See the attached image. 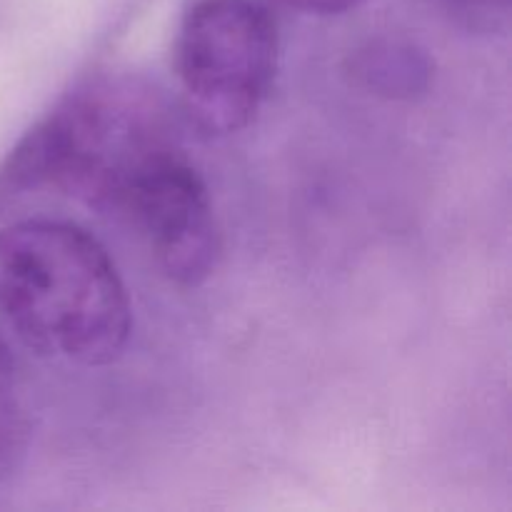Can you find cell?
Segmentation results:
<instances>
[{
  "label": "cell",
  "mask_w": 512,
  "mask_h": 512,
  "mask_svg": "<svg viewBox=\"0 0 512 512\" xmlns=\"http://www.w3.org/2000/svg\"><path fill=\"white\" fill-rule=\"evenodd\" d=\"M278 68V30L253 0H200L183 20L178 73L185 105L218 135L248 128Z\"/></svg>",
  "instance_id": "3957f363"
},
{
  "label": "cell",
  "mask_w": 512,
  "mask_h": 512,
  "mask_svg": "<svg viewBox=\"0 0 512 512\" xmlns=\"http://www.w3.org/2000/svg\"><path fill=\"white\" fill-rule=\"evenodd\" d=\"M278 3L310 15H340L358 8V5H363L365 0H278Z\"/></svg>",
  "instance_id": "ba28073f"
},
{
  "label": "cell",
  "mask_w": 512,
  "mask_h": 512,
  "mask_svg": "<svg viewBox=\"0 0 512 512\" xmlns=\"http://www.w3.org/2000/svg\"><path fill=\"white\" fill-rule=\"evenodd\" d=\"M0 313L28 348L85 368L113 363L133 325L108 250L63 220L0 230Z\"/></svg>",
  "instance_id": "7a4b0ae2"
},
{
  "label": "cell",
  "mask_w": 512,
  "mask_h": 512,
  "mask_svg": "<svg viewBox=\"0 0 512 512\" xmlns=\"http://www.w3.org/2000/svg\"><path fill=\"white\" fill-rule=\"evenodd\" d=\"M185 158L160 90L133 75H100L70 93L0 163V218L43 188L103 213H128L135 195Z\"/></svg>",
  "instance_id": "6da1fadb"
},
{
  "label": "cell",
  "mask_w": 512,
  "mask_h": 512,
  "mask_svg": "<svg viewBox=\"0 0 512 512\" xmlns=\"http://www.w3.org/2000/svg\"><path fill=\"white\" fill-rule=\"evenodd\" d=\"M25 445V415L20 405L15 368L0 340V475L10 473Z\"/></svg>",
  "instance_id": "8992f818"
},
{
  "label": "cell",
  "mask_w": 512,
  "mask_h": 512,
  "mask_svg": "<svg viewBox=\"0 0 512 512\" xmlns=\"http://www.w3.org/2000/svg\"><path fill=\"white\" fill-rule=\"evenodd\" d=\"M433 60L423 48L398 38H378L355 50L348 73L365 93L388 100H413L433 83Z\"/></svg>",
  "instance_id": "5b68a950"
},
{
  "label": "cell",
  "mask_w": 512,
  "mask_h": 512,
  "mask_svg": "<svg viewBox=\"0 0 512 512\" xmlns=\"http://www.w3.org/2000/svg\"><path fill=\"white\" fill-rule=\"evenodd\" d=\"M448 23L470 33H500L510 23L512 0H423Z\"/></svg>",
  "instance_id": "52a82bcc"
},
{
  "label": "cell",
  "mask_w": 512,
  "mask_h": 512,
  "mask_svg": "<svg viewBox=\"0 0 512 512\" xmlns=\"http://www.w3.org/2000/svg\"><path fill=\"white\" fill-rule=\"evenodd\" d=\"M133 220L155 260L180 285L205 283L220 260V228L198 170L180 158L160 170L130 203Z\"/></svg>",
  "instance_id": "277c9868"
}]
</instances>
